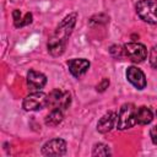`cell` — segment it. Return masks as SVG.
<instances>
[{
    "label": "cell",
    "mask_w": 157,
    "mask_h": 157,
    "mask_svg": "<svg viewBox=\"0 0 157 157\" xmlns=\"http://www.w3.org/2000/svg\"><path fill=\"white\" fill-rule=\"evenodd\" d=\"M45 105H48V94H45L44 92H33L29 93L22 103V107L25 110H39L42 108H44Z\"/></svg>",
    "instance_id": "277c9868"
},
{
    "label": "cell",
    "mask_w": 157,
    "mask_h": 157,
    "mask_svg": "<svg viewBox=\"0 0 157 157\" xmlns=\"http://www.w3.org/2000/svg\"><path fill=\"white\" fill-rule=\"evenodd\" d=\"M67 65L71 75L75 77H80L83 74H86V71L88 70L90 61L86 59H71L67 61Z\"/></svg>",
    "instance_id": "9c48e42d"
},
{
    "label": "cell",
    "mask_w": 157,
    "mask_h": 157,
    "mask_svg": "<svg viewBox=\"0 0 157 157\" xmlns=\"http://www.w3.org/2000/svg\"><path fill=\"white\" fill-rule=\"evenodd\" d=\"M27 83L32 90H40L47 83V77L42 72L36 70H29L27 74Z\"/></svg>",
    "instance_id": "8fae6325"
},
{
    "label": "cell",
    "mask_w": 157,
    "mask_h": 157,
    "mask_svg": "<svg viewBox=\"0 0 157 157\" xmlns=\"http://www.w3.org/2000/svg\"><path fill=\"white\" fill-rule=\"evenodd\" d=\"M150 136H151L152 142L157 145V125H155L153 128H151V130H150Z\"/></svg>",
    "instance_id": "e0dca14e"
},
{
    "label": "cell",
    "mask_w": 157,
    "mask_h": 157,
    "mask_svg": "<svg viewBox=\"0 0 157 157\" xmlns=\"http://www.w3.org/2000/svg\"><path fill=\"white\" fill-rule=\"evenodd\" d=\"M156 115H157V110H156Z\"/></svg>",
    "instance_id": "ac0fdd59"
},
{
    "label": "cell",
    "mask_w": 157,
    "mask_h": 157,
    "mask_svg": "<svg viewBox=\"0 0 157 157\" xmlns=\"http://www.w3.org/2000/svg\"><path fill=\"white\" fill-rule=\"evenodd\" d=\"M117 118H118V115H117L114 112H108V113H105V114L99 119V121H98V124H97V130H98L99 132H102V134H105V132L110 131V130L114 128L115 123H117Z\"/></svg>",
    "instance_id": "30bf717a"
},
{
    "label": "cell",
    "mask_w": 157,
    "mask_h": 157,
    "mask_svg": "<svg viewBox=\"0 0 157 157\" xmlns=\"http://www.w3.org/2000/svg\"><path fill=\"white\" fill-rule=\"evenodd\" d=\"M126 78L137 90H144L146 87V76H145V74L140 69H137L135 66L128 67V70H126Z\"/></svg>",
    "instance_id": "ba28073f"
},
{
    "label": "cell",
    "mask_w": 157,
    "mask_h": 157,
    "mask_svg": "<svg viewBox=\"0 0 157 157\" xmlns=\"http://www.w3.org/2000/svg\"><path fill=\"white\" fill-rule=\"evenodd\" d=\"M136 13L145 22L157 25V0H140L136 4Z\"/></svg>",
    "instance_id": "3957f363"
},
{
    "label": "cell",
    "mask_w": 157,
    "mask_h": 157,
    "mask_svg": "<svg viewBox=\"0 0 157 157\" xmlns=\"http://www.w3.org/2000/svg\"><path fill=\"white\" fill-rule=\"evenodd\" d=\"M124 54L134 63H141L147 58V49L141 43H126L124 47Z\"/></svg>",
    "instance_id": "5b68a950"
},
{
    "label": "cell",
    "mask_w": 157,
    "mask_h": 157,
    "mask_svg": "<svg viewBox=\"0 0 157 157\" xmlns=\"http://www.w3.org/2000/svg\"><path fill=\"white\" fill-rule=\"evenodd\" d=\"M42 153L44 156H63L66 153V142L63 139H53L43 145Z\"/></svg>",
    "instance_id": "52a82bcc"
},
{
    "label": "cell",
    "mask_w": 157,
    "mask_h": 157,
    "mask_svg": "<svg viewBox=\"0 0 157 157\" xmlns=\"http://www.w3.org/2000/svg\"><path fill=\"white\" fill-rule=\"evenodd\" d=\"M71 103V96L69 92H63L60 90H54L48 94V105L52 108L67 109Z\"/></svg>",
    "instance_id": "8992f818"
},
{
    "label": "cell",
    "mask_w": 157,
    "mask_h": 157,
    "mask_svg": "<svg viewBox=\"0 0 157 157\" xmlns=\"http://www.w3.org/2000/svg\"><path fill=\"white\" fill-rule=\"evenodd\" d=\"M136 107L132 103H125L121 105L118 118H117V128L119 130H125L132 128L136 121Z\"/></svg>",
    "instance_id": "7a4b0ae2"
},
{
    "label": "cell",
    "mask_w": 157,
    "mask_h": 157,
    "mask_svg": "<svg viewBox=\"0 0 157 157\" xmlns=\"http://www.w3.org/2000/svg\"><path fill=\"white\" fill-rule=\"evenodd\" d=\"M31 22H32V13L27 12V13L25 15V17L21 18L20 22H18L17 25H15V26H16V27H23V26H26V25H28V23H31Z\"/></svg>",
    "instance_id": "9a60e30c"
},
{
    "label": "cell",
    "mask_w": 157,
    "mask_h": 157,
    "mask_svg": "<svg viewBox=\"0 0 157 157\" xmlns=\"http://www.w3.org/2000/svg\"><path fill=\"white\" fill-rule=\"evenodd\" d=\"M152 119H153V115H152V112H151L150 108L142 105V107L136 109V121H137V124H142V125L150 124L152 121Z\"/></svg>",
    "instance_id": "7c38bea8"
},
{
    "label": "cell",
    "mask_w": 157,
    "mask_h": 157,
    "mask_svg": "<svg viewBox=\"0 0 157 157\" xmlns=\"http://www.w3.org/2000/svg\"><path fill=\"white\" fill-rule=\"evenodd\" d=\"M108 86H109V80L108 78H103L97 85V91L98 92H103V91H105V88H108Z\"/></svg>",
    "instance_id": "2e32d148"
},
{
    "label": "cell",
    "mask_w": 157,
    "mask_h": 157,
    "mask_svg": "<svg viewBox=\"0 0 157 157\" xmlns=\"http://www.w3.org/2000/svg\"><path fill=\"white\" fill-rule=\"evenodd\" d=\"M64 119V113L63 109L59 108H53V110L47 115L45 118V124L48 126H55L59 123H61V120Z\"/></svg>",
    "instance_id": "4fadbf2b"
},
{
    "label": "cell",
    "mask_w": 157,
    "mask_h": 157,
    "mask_svg": "<svg viewBox=\"0 0 157 157\" xmlns=\"http://www.w3.org/2000/svg\"><path fill=\"white\" fill-rule=\"evenodd\" d=\"M92 155L93 156H109L110 151H109V147L105 144H96L93 146Z\"/></svg>",
    "instance_id": "5bb4252c"
},
{
    "label": "cell",
    "mask_w": 157,
    "mask_h": 157,
    "mask_svg": "<svg viewBox=\"0 0 157 157\" xmlns=\"http://www.w3.org/2000/svg\"><path fill=\"white\" fill-rule=\"evenodd\" d=\"M76 20H77L76 12H72V13H69L67 16H65L63 18V21L59 23V26L56 27V29L54 31V33L52 34V37L49 38L48 52L53 56H60L65 52L67 39H69L70 34L72 33Z\"/></svg>",
    "instance_id": "6da1fadb"
}]
</instances>
